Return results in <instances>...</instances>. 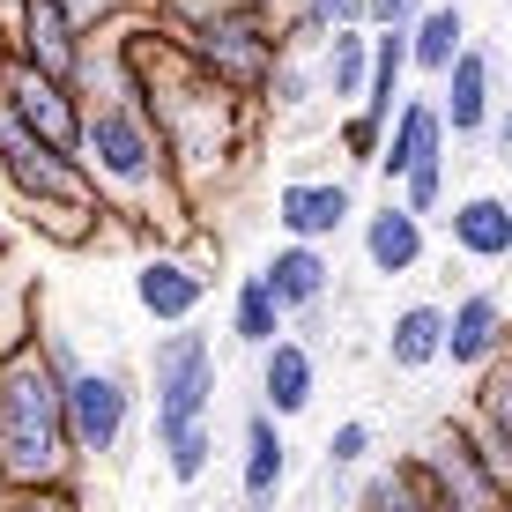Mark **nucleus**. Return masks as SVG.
<instances>
[{
	"label": "nucleus",
	"instance_id": "nucleus-1",
	"mask_svg": "<svg viewBox=\"0 0 512 512\" xmlns=\"http://www.w3.org/2000/svg\"><path fill=\"white\" fill-rule=\"evenodd\" d=\"M82 171H90L97 201L112 208V223H134L141 238L179 245L201 216V201L186 193L171 141L156 127V112H141L127 97H97L90 127H82Z\"/></svg>",
	"mask_w": 512,
	"mask_h": 512
},
{
	"label": "nucleus",
	"instance_id": "nucleus-2",
	"mask_svg": "<svg viewBox=\"0 0 512 512\" xmlns=\"http://www.w3.org/2000/svg\"><path fill=\"white\" fill-rule=\"evenodd\" d=\"M82 483V453L67 431V379L45 357V334L0 349V490Z\"/></svg>",
	"mask_w": 512,
	"mask_h": 512
},
{
	"label": "nucleus",
	"instance_id": "nucleus-3",
	"mask_svg": "<svg viewBox=\"0 0 512 512\" xmlns=\"http://www.w3.org/2000/svg\"><path fill=\"white\" fill-rule=\"evenodd\" d=\"M156 23L171 30V45H179L216 90H231L238 104H253V112H260V97H268V75L282 67V52H290L268 0H164Z\"/></svg>",
	"mask_w": 512,
	"mask_h": 512
},
{
	"label": "nucleus",
	"instance_id": "nucleus-4",
	"mask_svg": "<svg viewBox=\"0 0 512 512\" xmlns=\"http://www.w3.org/2000/svg\"><path fill=\"white\" fill-rule=\"evenodd\" d=\"M141 394H149V438L193 431V423H216V394H223V364L216 342L201 327H164L149 342V364H141Z\"/></svg>",
	"mask_w": 512,
	"mask_h": 512
},
{
	"label": "nucleus",
	"instance_id": "nucleus-5",
	"mask_svg": "<svg viewBox=\"0 0 512 512\" xmlns=\"http://www.w3.org/2000/svg\"><path fill=\"white\" fill-rule=\"evenodd\" d=\"M401 468L416 475L431 512H505L512 505L498 468H490V453H483V438H475V423H438Z\"/></svg>",
	"mask_w": 512,
	"mask_h": 512
},
{
	"label": "nucleus",
	"instance_id": "nucleus-6",
	"mask_svg": "<svg viewBox=\"0 0 512 512\" xmlns=\"http://www.w3.org/2000/svg\"><path fill=\"white\" fill-rule=\"evenodd\" d=\"M141 401L149 394H141V379L127 372V364H75V372H67V431H75L82 468L127 453Z\"/></svg>",
	"mask_w": 512,
	"mask_h": 512
},
{
	"label": "nucleus",
	"instance_id": "nucleus-7",
	"mask_svg": "<svg viewBox=\"0 0 512 512\" xmlns=\"http://www.w3.org/2000/svg\"><path fill=\"white\" fill-rule=\"evenodd\" d=\"M0 186L15 193V208H38V201H75V208H104L90 171H82V156L52 149L23 127V119H8V104H0Z\"/></svg>",
	"mask_w": 512,
	"mask_h": 512
},
{
	"label": "nucleus",
	"instance_id": "nucleus-8",
	"mask_svg": "<svg viewBox=\"0 0 512 512\" xmlns=\"http://www.w3.org/2000/svg\"><path fill=\"white\" fill-rule=\"evenodd\" d=\"M0 104H8V119H23L38 141L82 156L90 104H82L75 82H60V75H45V67H30V60H15V52H8V60H0Z\"/></svg>",
	"mask_w": 512,
	"mask_h": 512
},
{
	"label": "nucleus",
	"instance_id": "nucleus-9",
	"mask_svg": "<svg viewBox=\"0 0 512 512\" xmlns=\"http://www.w3.org/2000/svg\"><path fill=\"white\" fill-rule=\"evenodd\" d=\"M127 282H134L141 320H156V327H193V320H201V305H208V290H216V275H208L186 245H164V238L134 260Z\"/></svg>",
	"mask_w": 512,
	"mask_h": 512
},
{
	"label": "nucleus",
	"instance_id": "nucleus-10",
	"mask_svg": "<svg viewBox=\"0 0 512 512\" xmlns=\"http://www.w3.org/2000/svg\"><path fill=\"white\" fill-rule=\"evenodd\" d=\"M357 223V186L349 179H282L275 186V231L297 245H327Z\"/></svg>",
	"mask_w": 512,
	"mask_h": 512
},
{
	"label": "nucleus",
	"instance_id": "nucleus-11",
	"mask_svg": "<svg viewBox=\"0 0 512 512\" xmlns=\"http://www.w3.org/2000/svg\"><path fill=\"white\" fill-rule=\"evenodd\" d=\"M282 490H290V438H282V416H268L253 401L245 423H238V505L275 512Z\"/></svg>",
	"mask_w": 512,
	"mask_h": 512
},
{
	"label": "nucleus",
	"instance_id": "nucleus-12",
	"mask_svg": "<svg viewBox=\"0 0 512 512\" xmlns=\"http://www.w3.org/2000/svg\"><path fill=\"white\" fill-rule=\"evenodd\" d=\"M505 349H512V312H505V297H498V290L453 297V312H446V364H453V372H490Z\"/></svg>",
	"mask_w": 512,
	"mask_h": 512
},
{
	"label": "nucleus",
	"instance_id": "nucleus-13",
	"mask_svg": "<svg viewBox=\"0 0 512 512\" xmlns=\"http://www.w3.org/2000/svg\"><path fill=\"white\" fill-rule=\"evenodd\" d=\"M438 119H446L453 141L490 134V119H498V60H490L483 45H461V60L446 67V82H438Z\"/></svg>",
	"mask_w": 512,
	"mask_h": 512
},
{
	"label": "nucleus",
	"instance_id": "nucleus-14",
	"mask_svg": "<svg viewBox=\"0 0 512 512\" xmlns=\"http://www.w3.org/2000/svg\"><path fill=\"white\" fill-rule=\"evenodd\" d=\"M357 238H364V268L372 275H386V282H401V275H416L423 268V216L409 201H401V193H386L379 208H364L357 216Z\"/></svg>",
	"mask_w": 512,
	"mask_h": 512
},
{
	"label": "nucleus",
	"instance_id": "nucleus-15",
	"mask_svg": "<svg viewBox=\"0 0 512 512\" xmlns=\"http://www.w3.org/2000/svg\"><path fill=\"white\" fill-rule=\"evenodd\" d=\"M260 275H268V290H275V305L290 312V320H312V312L334 297V260H327V245H297V238H282L268 260H260Z\"/></svg>",
	"mask_w": 512,
	"mask_h": 512
},
{
	"label": "nucleus",
	"instance_id": "nucleus-16",
	"mask_svg": "<svg viewBox=\"0 0 512 512\" xmlns=\"http://www.w3.org/2000/svg\"><path fill=\"white\" fill-rule=\"evenodd\" d=\"M82 52H90V38H82L52 0H23V8H15V60H30V67H45V75L75 82L82 75Z\"/></svg>",
	"mask_w": 512,
	"mask_h": 512
},
{
	"label": "nucleus",
	"instance_id": "nucleus-17",
	"mask_svg": "<svg viewBox=\"0 0 512 512\" xmlns=\"http://www.w3.org/2000/svg\"><path fill=\"white\" fill-rule=\"evenodd\" d=\"M320 401V357H312L297 334H282L275 349H260V409L268 416H305Z\"/></svg>",
	"mask_w": 512,
	"mask_h": 512
},
{
	"label": "nucleus",
	"instance_id": "nucleus-18",
	"mask_svg": "<svg viewBox=\"0 0 512 512\" xmlns=\"http://www.w3.org/2000/svg\"><path fill=\"white\" fill-rule=\"evenodd\" d=\"M45 334V282L23 260V245L0 238V349H23Z\"/></svg>",
	"mask_w": 512,
	"mask_h": 512
},
{
	"label": "nucleus",
	"instance_id": "nucleus-19",
	"mask_svg": "<svg viewBox=\"0 0 512 512\" xmlns=\"http://www.w3.org/2000/svg\"><path fill=\"white\" fill-rule=\"evenodd\" d=\"M446 141H453V134H446V119H438V97H401L394 127H386V149H379V179L401 186L423 156H438Z\"/></svg>",
	"mask_w": 512,
	"mask_h": 512
},
{
	"label": "nucleus",
	"instance_id": "nucleus-20",
	"mask_svg": "<svg viewBox=\"0 0 512 512\" xmlns=\"http://www.w3.org/2000/svg\"><path fill=\"white\" fill-rule=\"evenodd\" d=\"M446 238L461 260H512V201H498V193H468V201H453L446 216Z\"/></svg>",
	"mask_w": 512,
	"mask_h": 512
},
{
	"label": "nucleus",
	"instance_id": "nucleus-21",
	"mask_svg": "<svg viewBox=\"0 0 512 512\" xmlns=\"http://www.w3.org/2000/svg\"><path fill=\"white\" fill-rule=\"evenodd\" d=\"M461 45H468V15H461V0H431V8L416 15V30H409V75L446 82V67L461 60Z\"/></svg>",
	"mask_w": 512,
	"mask_h": 512
},
{
	"label": "nucleus",
	"instance_id": "nucleus-22",
	"mask_svg": "<svg viewBox=\"0 0 512 512\" xmlns=\"http://www.w3.org/2000/svg\"><path fill=\"white\" fill-rule=\"evenodd\" d=\"M386 364L394 372H431L446 364V305H401L386 320Z\"/></svg>",
	"mask_w": 512,
	"mask_h": 512
},
{
	"label": "nucleus",
	"instance_id": "nucleus-23",
	"mask_svg": "<svg viewBox=\"0 0 512 512\" xmlns=\"http://www.w3.org/2000/svg\"><path fill=\"white\" fill-rule=\"evenodd\" d=\"M364 82H372V30H334L320 45V90L334 112H357Z\"/></svg>",
	"mask_w": 512,
	"mask_h": 512
},
{
	"label": "nucleus",
	"instance_id": "nucleus-24",
	"mask_svg": "<svg viewBox=\"0 0 512 512\" xmlns=\"http://www.w3.org/2000/svg\"><path fill=\"white\" fill-rule=\"evenodd\" d=\"M282 334H290V312L275 305L268 275H260V268H253V275H238V282H231V342L260 357V349H275Z\"/></svg>",
	"mask_w": 512,
	"mask_h": 512
},
{
	"label": "nucleus",
	"instance_id": "nucleus-25",
	"mask_svg": "<svg viewBox=\"0 0 512 512\" xmlns=\"http://www.w3.org/2000/svg\"><path fill=\"white\" fill-rule=\"evenodd\" d=\"M104 223H112V208H75V201H38L23 208V231L60 245V253H90V245L104 238Z\"/></svg>",
	"mask_w": 512,
	"mask_h": 512
},
{
	"label": "nucleus",
	"instance_id": "nucleus-26",
	"mask_svg": "<svg viewBox=\"0 0 512 512\" xmlns=\"http://www.w3.org/2000/svg\"><path fill=\"white\" fill-rule=\"evenodd\" d=\"M312 97H327L320 90V52H282V67L268 75V97H260V112H305Z\"/></svg>",
	"mask_w": 512,
	"mask_h": 512
},
{
	"label": "nucleus",
	"instance_id": "nucleus-27",
	"mask_svg": "<svg viewBox=\"0 0 512 512\" xmlns=\"http://www.w3.org/2000/svg\"><path fill=\"white\" fill-rule=\"evenodd\" d=\"M164 475L179 490H193V483H208V468H216V423H193V431H179V438H164Z\"/></svg>",
	"mask_w": 512,
	"mask_h": 512
},
{
	"label": "nucleus",
	"instance_id": "nucleus-28",
	"mask_svg": "<svg viewBox=\"0 0 512 512\" xmlns=\"http://www.w3.org/2000/svg\"><path fill=\"white\" fill-rule=\"evenodd\" d=\"M357 512H431V498H423V490H416V475L394 461V468H379L372 483L357 490Z\"/></svg>",
	"mask_w": 512,
	"mask_h": 512
},
{
	"label": "nucleus",
	"instance_id": "nucleus-29",
	"mask_svg": "<svg viewBox=\"0 0 512 512\" xmlns=\"http://www.w3.org/2000/svg\"><path fill=\"white\" fill-rule=\"evenodd\" d=\"M334 149H342L357 171H379V149H386V119H372V112H342V119H334Z\"/></svg>",
	"mask_w": 512,
	"mask_h": 512
},
{
	"label": "nucleus",
	"instance_id": "nucleus-30",
	"mask_svg": "<svg viewBox=\"0 0 512 512\" xmlns=\"http://www.w3.org/2000/svg\"><path fill=\"white\" fill-rule=\"evenodd\" d=\"M401 201H409L416 216H438V208H446V149H438V156H423L409 179H401Z\"/></svg>",
	"mask_w": 512,
	"mask_h": 512
},
{
	"label": "nucleus",
	"instance_id": "nucleus-31",
	"mask_svg": "<svg viewBox=\"0 0 512 512\" xmlns=\"http://www.w3.org/2000/svg\"><path fill=\"white\" fill-rule=\"evenodd\" d=\"M52 8H60L67 23L82 30V38H104V30L134 23V8H127V0H52Z\"/></svg>",
	"mask_w": 512,
	"mask_h": 512
},
{
	"label": "nucleus",
	"instance_id": "nucleus-32",
	"mask_svg": "<svg viewBox=\"0 0 512 512\" xmlns=\"http://www.w3.org/2000/svg\"><path fill=\"white\" fill-rule=\"evenodd\" d=\"M372 453V423L364 416H349V423H334V438H327V483H342L349 468Z\"/></svg>",
	"mask_w": 512,
	"mask_h": 512
},
{
	"label": "nucleus",
	"instance_id": "nucleus-33",
	"mask_svg": "<svg viewBox=\"0 0 512 512\" xmlns=\"http://www.w3.org/2000/svg\"><path fill=\"white\" fill-rule=\"evenodd\" d=\"M0 512H90V505H82V483H60V490H0Z\"/></svg>",
	"mask_w": 512,
	"mask_h": 512
},
{
	"label": "nucleus",
	"instance_id": "nucleus-34",
	"mask_svg": "<svg viewBox=\"0 0 512 512\" xmlns=\"http://www.w3.org/2000/svg\"><path fill=\"white\" fill-rule=\"evenodd\" d=\"M431 8V0H372V15H364V30H416V15Z\"/></svg>",
	"mask_w": 512,
	"mask_h": 512
},
{
	"label": "nucleus",
	"instance_id": "nucleus-35",
	"mask_svg": "<svg viewBox=\"0 0 512 512\" xmlns=\"http://www.w3.org/2000/svg\"><path fill=\"white\" fill-rule=\"evenodd\" d=\"M15 52V23H8V8H0V60Z\"/></svg>",
	"mask_w": 512,
	"mask_h": 512
},
{
	"label": "nucleus",
	"instance_id": "nucleus-36",
	"mask_svg": "<svg viewBox=\"0 0 512 512\" xmlns=\"http://www.w3.org/2000/svg\"><path fill=\"white\" fill-rule=\"evenodd\" d=\"M127 8H134V15H156V8H164V0H127Z\"/></svg>",
	"mask_w": 512,
	"mask_h": 512
},
{
	"label": "nucleus",
	"instance_id": "nucleus-37",
	"mask_svg": "<svg viewBox=\"0 0 512 512\" xmlns=\"http://www.w3.org/2000/svg\"><path fill=\"white\" fill-rule=\"evenodd\" d=\"M0 8H8V23H15V8H23V0H0Z\"/></svg>",
	"mask_w": 512,
	"mask_h": 512
},
{
	"label": "nucleus",
	"instance_id": "nucleus-38",
	"mask_svg": "<svg viewBox=\"0 0 512 512\" xmlns=\"http://www.w3.org/2000/svg\"><path fill=\"white\" fill-rule=\"evenodd\" d=\"M268 8H275V0H268Z\"/></svg>",
	"mask_w": 512,
	"mask_h": 512
},
{
	"label": "nucleus",
	"instance_id": "nucleus-39",
	"mask_svg": "<svg viewBox=\"0 0 512 512\" xmlns=\"http://www.w3.org/2000/svg\"><path fill=\"white\" fill-rule=\"evenodd\" d=\"M505 512H512V505H505Z\"/></svg>",
	"mask_w": 512,
	"mask_h": 512
}]
</instances>
